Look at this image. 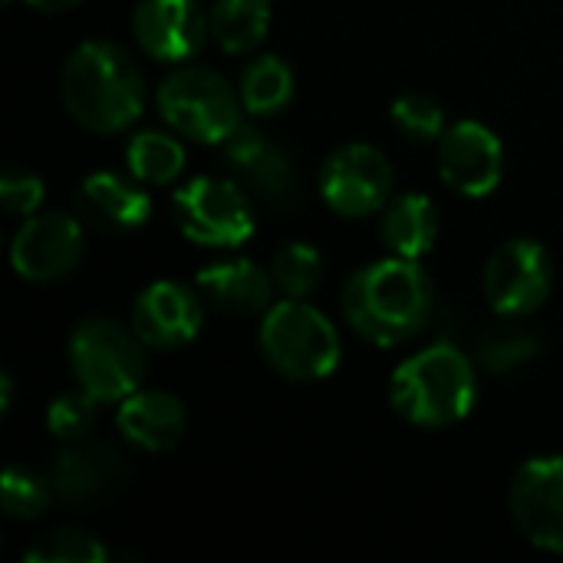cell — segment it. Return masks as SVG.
<instances>
[{
  "label": "cell",
  "instance_id": "obj_1",
  "mask_svg": "<svg viewBox=\"0 0 563 563\" xmlns=\"http://www.w3.org/2000/svg\"><path fill=\"white\" fill-rule=\"evenodd\" d=\"M435 313V287L419 261L386 257L360 267L343 287V317L356 336L376 346L416 340Z\"/></svg>",
  "mask_w": 563,
  "mask_h": 563
},
{
  "label": "cell",
  "instance_id": "obj_2",
  "mask_svg": "<svg viewBox=\"0 0 563 563\" xmlns=\"http://www.w3.org/2000/svg\"><path fill=\"white\" fill-rule=\"evenodd\" d=\"M66 112L89 132H122L145 109V79L135 59L109 40L79 43L59 76Z\"/></svg>",
  "mask_w": 563,
  "mask_h": 563
},
{
  "label": "cell",
  "instance_id": "obj_3",
  "mask_svg": "<svg viewBox=\"0 0 563 563\" xmlns=\"http://www.w3.org/2000/svg\"><path fill=\"white\" fill-rule=\"evenodd\" d=\"M478 399L475 363L455 343H435L409 356L389 383L393 409L422 429L462 422Z\"/></svg>",
  "mask_w": 563,
  "mask_h": 563
},
{
  "label": "cell",
  "instance_id": "obj_4",
  "mask_svg": "<svg viewBox=\"0 0 563 563\" xmlns=\"http://www.w3.org/2000/svg\"><path fill=\"white\" fill-rule=\"evenodd\" d=\"M261 353L274 373L294 383L327 379L343 356L340 333L327 313L307 300H280L261 320Z\"/></svg>",
  "mask_w": 563,
  "mask_h": 563
},
{
  "label": "cell",
  "instance_id": "obj_5",
  "mask_svg": "<svg viewBox=\"0 0 563 563\" xmlns=\"http://www.w3.org/2000/svg\"><path fill=\"white\" fill-rule=\"evenodd\" d=\"M69 369L99 402H122L145 379V343L115 320L89 317L69 336Z\"/></svg>",
  "mask_w": 563,
  "mask_h": 563
},
{
  "label": "cell",
  "instance_id": "obj_6",
  "mask_svg": "<svg viewBox=\"0 0 563 563\" xmlns=\"http://www.w3.org/2000/svg\"><path fill=\"white\" fill-rule=\"evenodd\" d=\"M155 102L162 119L191 142H224L241 125L244 109L241 92L208 66H181L168 73Z\"/></svg>",
  "mask_w": 563,
  "mask_h": 563
},
{
  "label": "cell",
  "instance_id": "obj_7",
  "mask_svg": "<svg viewBox=\"0 0 563 563\" xmlns=\"http://www.w3.org/2000/svg\"><path fill=\"white\" fill-rule=\"evenodd\" d=\"M178 231L201 247H238L254 234V198L234 178H191L172 195Z\"/></svg>",
  "mask_w": 563,
  "mask_h": 563
},
{
  "label": "cell",
  "instance_id": "obj_8",
  "mask_svg": "<svg viewBox=\"0 0 563 563\" xmlns=\"http://www.w3.org/2000/svg\"><path fill=\"white\" fill-rule=\"evenodd\" d=\"M221 145L231 178L254 198V205L280 214L297 211L303 205L300 165L280 142L241 122Z\"/></svg>",
  "mask_w": 563,
  "mask_h": 563
},
{
  "label": "cell",
  "instance_id": "obj_9",
  "mask_svg": "<svg viewBox=\"0 0 563 563\" xmlns=\"http://www.w3.org/2000/svg\"><path fill=\"white\" fill-rule=\"evenodd\" d=\"M485 297L498 317H531L554 287V261L541 241L511 238L485 264Z\"/></svg>",
  "mask_w": 563,
  "mask_h": 563
},
{
  "label": "cell",
  "instance_id": "obj_10",
  "mask_svg": "<svg viewBox=\"0 0 563 563\" xmlns=\"http://www.w3.org/2000/svg\"><path fill=\"white\" fill-rule=\"evenodd\" d=\"M393 165L366 142H350L330 152L320 168V195L340 218H366L393 198Z\"/></svg>",
  "mask_w": 563,
  "mask_h": 563
},
{
  "label": "cell",
  "instance_id": "obj_11",
  "mask_svg": "<svg viewBox=\"0 0 563 563\" xmlns=\"http://www.w3.org/2000/svg\"><path fill=\"white\" fill-rule=\"evenodd\" d=\"M82 218L66 211L30 214L10 244V264L23 280L53 284L76 271L82 261Z\"/></svg>",
  "mask_w": 563,
  "mask_h": 563
},
{
  "label": "cell",
  "instance_id": "obj_12",
  "mask_svg": "<svg viewBox=\"0 0 563 563\" xmlns=\"http://www.w3.org/2000/svg\"><path fill=\"white\" fill-rule=\"evenodd\" d=\"M508 508L534 548L563 554V455L525 462L511 482Z\"/></svg>",
  "mask_w": 563,
  "mask_h": 563
},
{
  "label": "cell",
  "instance_id": "obj_13",
  "mask_svg": "<svg viewBox=\"0 0 563 563\" xmlns=\"http://www.w3.org/2000/svg\"><path fill=\"white\" fill-rule=\"evenodd\" d=\"M46 475L63 505L89 508L109 501L125 485L129 465L115 445L99 439H79V442H63Z\"/></svg>",
  "mask_w": 563,
  "mask_h": 563
},
{
  "label": "cell",
  "instance_id": "obj_14",
  "mask_svg": "<svg viewBox=\"0 0 563 563\" xmlns=\"http://www.w3.org/2000/svg\"><path fill=\"white\" fill-rule=\"evenodd\" d=\"M439 175L452 191L465 198L492 195L505 175L501 139L485 122H452L439 139Z\"/></svg>",
  "mask_w": 563,
  "mask_h": 563
},
{
  "label": "cell",
  "instance_id": "obj_15",
  "mask_svg": "<svg viewBox=\"0 0 563 563\" xmlns=\"http://www.w3.org/2000/svg\"><path fill=\"white\" fill-rule=\"evenodd\" d=\"M211 23L198 0H139L132 10V36L145 56L158 63L191 59Z\"/></svg>",
  "mask_w": 563,
  "mask_h": 563
},
{
  "label": "cell",
  "instance_id": "obj_16",
  "mask_svg": "<svg viewBox=\"0 0 563 563\" xmlns=\"http://www.w3.org/2000/svg\"><path fill=\"white\" fill-rule=\"evenodd\" d=\"M205 323V300L175 280L148 284L132 307V330L152 350H178L198 336Z\"/></svg>",
  "mask_w": 563,
  "mask_h": 563
},
{
  "label": "cell",
  "instance_id": "obj_17",
  "mask_svg": "<svg viewBox=\"0 0 563 563\" xmlns=\"http://www.w3.org/2000/svg\"><path fill=\"white\" fill-rule=\"evenodd\" d=\"M76 211L82 224L102 231V234H125L148 221L152 198L145 195L142 181H129L112 172H96L82 178L76 188Z\"/></svg>",
  "mask_w": 563,
  "mask_h": 563
},
{
  "label": "cell",
  "instance_id": "obj_18",
  "mask_svg": "<svg viewBox=\"0 0 563 563\" xmlns=\"http://www.w3.org/2000/svg\"><path fill=\"white\" fill-rule=\"evenodd\" d=\"M195 290L201 300L228 317H257L274 307V277L254 261H218L201 267Z\"/></svg>",
  "mask_w": 563,
  "mask_h": 563
},
{
  "label": "cell",
  "instance_id": "obj_19",
  "mask_svg": "<svg viewBox=\"0 0 563 563\" xmlns=\"http://www.w3.org/2000/svg\"><path fill=\"white\" fill-rule=\"evenodd\" d=\"M115 426L142 452H172L188 432V412L172 393L135 389L119 402Z\"/></svg>",
  "mask_w": 563,
  "mask_h": 563
},
{
  "label": "cell",
  "instance_id": "obj_20",
  "mask_svg": "<svg viewBox=\"0 0 563 563\" xmlns=\"http://www.w3.org/2000/svg\"><path fill=\"white\" fill-rule=\"evenodd\" d=\"M439 228H442L439 224V208L426 195L409 191V195L389 198V205L383 208L379 241L393 257L419 261L435 247Z\"/></svg>",
  "mask_w": 563,
  "mask_h": 563
},
{
  "label": "cell",
  "instance_id": "obj_21",
  "mask_svg": "<svg viewBox=\"0 0 563 563\" xmlns=\"http://www.w3.org/2000/svg\"><path fill=\"white\" fill-rule=\"evenodd\" d=\"M525 317H501L498 323L485 327L475 340V360L492 376H508L531 366L544 353V340L538 330L521 323Z\"/></svg>",
  "mask_w": 563,
  "mask_h": 563
},
{
  "label": "cell",
  "instance_id": "obj_22",
  "mask_svg": "<svg viewBox=\"0 0 563 563\" xmlns=\"http://www.w3.org/2000/svg\"><path fill=\"white\" fill-rule=\"evenodd\" d=\"M208 23L224 53H251L271 30V0H214Z\"/></svg>",
  "mask_w": 563,
  "mask_h": 563
},
{
  "label": "cell",
  "instance_id": "obj_23",
  "mask_svg": "<svg viewBox=\"0 0 563 563\" xmlns=\"http://www.w3.org/2000/svg\"><path fill=\"white\" fill-rule=\"evenodd\" d=\"M238 92H241L244 112L261 115V119L277 115L294 99V69L287 66V59L264 53L244 66Z\"/></svg>",
  "mask_w": 563,
  "mask_h": 563
},
{
  "label": "cell",
  "instance_id": "obj_24",
  "mask_svg": "<svg viewBox=\"0 0 563 563\" xmlns=\"http://www.w3.org/2000/svg\"><path fill=\"white\" fill-rule=\"evenodd\" d=\"M125 165L142 185H172L185 172V148L168 132H139L125 148Z\"/></svg>",
  "mask_w": 563,
  "mask_h": 563
},
{
  "label": "cell",
  "instance_id": "obj_25",
  "mask_svg": "<svg viewBox=\"0 0 563 563\" xmlns=\"http://www.w3.org/2000/svg\"><path fill=\"white\" fill-rule=\"evenodd\" d=\"M26 563H106L109 561V548L86 528H53L46 534H40L26 551Z\"/></svg>",
  "mask_w": 563,
  "mask_h": 563
},
{
  "label": "cell",
  "instance_id": "obj_26",
  "mask_svg": "<svg viewBox=\"0 0 563 563\" xmlns=\"http://www.w3.org/2000/svg\"><path fill=\"white\" fill-rule=\"evenodd\" d=\"M271 277H274V287L284 294V297H294V300H307L320 277H323V257L313 244L307 241H290L284 244L274 261H271Z\"/></svg>",
  "mask_w": 563,
  "mask_h": 563
},
{
  "label": "cell",
  "instance_id": "obj_27",
  "mask_svg": "<svg viewBox=\"0 0 563 563\" xmlns=\"http://www.w3.org/2000/svg\"><path fill=\"white\" fill-rule=\"evenodd\" d=\"M56 498L49 475H36L30 468L10 465L0 478V501L7 518L13 521H33L40 515H46L49 501Z\"/></svg>",
  "mask_w": 563,
  "mask_h": 563
},
{
  "label": "cell",
  "instance_id": "obj_28",
  "mask_svg": "<svg viewBox=\"0 0 563 563\" xmlns=\"http://www.w3.org/2000/svg\"><path fill=\"white\" fill-rule=\"evenodd\" d=\"M393 125L409 139V142H439L449 129V112L445 106L429 96V92H402L393 109Z\"/></svg>",
  "mask_w": 563,
  "mask_h": 563
},
{
  "label": "cell",
  "instance_id": "obj_29",
  "mask_svg": "<svg viewBox=\"0 0 563 563\" xmlns=\"http://www.w3.org/2000/svg\"><path fill=\"white\" fill-rule=\"evenodd\" d=\"M96 419H99V399L92 393H86L82 386L79 389H69L63 396H56L49 406H46V429L49 435H56L59 442H79V439H89V432L96 429Z\"/></svg>",
  "mask_w": 563,
  "mask_h": 563
},
{
  "label": "cell",
  "instance_id": "obj_30",
  "mask_svg": "<svg viewBox=\"0 0 563 563\" xmlns=\"http://www.w3.org/2000/svg\"><path fill=\"white\" fill-rule=\"evenodd\" d=\"M0 205L7 214L30 218L43 205V181L26 168H7L0 175Z\"/></svg>",
  "mask_w": 563,
  "mask_h": 563
},
{
  "label": "cell",
  "instance_id": "obj_31",
  "mask_svg": "<svg viewBox=\"0 0 563 563\" xmlns=\"http://www.w3.org/2000/svg\"><path fill=\"white\" fill-rule=\"evenodd\" d=\"M26 3H33L36 10H46V13H59V10H69V7H76L79 0H26Z\"/></svg>",
  "mask_w": 563,
  "mask_h": 563
},
{
  "label": "cell",
  "instance_id": "obj_32",
  "mask_svg": "<svg viewBox=\"0 0 563 563\" xmlns=\"http://www.w3.org/2000/svg\"><path fill=\"white\" fill-rule=\"evenodd\" d=\"M13 402V379L10 376H0V412H7Z\"/></svg>",
  "mask_w": 563,
  "mask_h": 563
}]
</instances>
